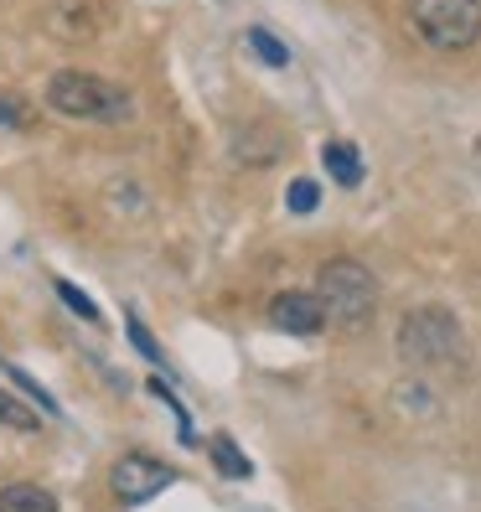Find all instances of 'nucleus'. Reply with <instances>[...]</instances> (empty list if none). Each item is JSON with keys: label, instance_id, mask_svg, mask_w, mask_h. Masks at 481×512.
Listing matches in <instances>:
<instances>
[{"label": "nucleus", "instance_id": "ddd939ff", "mask_svg": "<svg viewBox=\"0 0 481 512\" xmlns=\"http://www.w3.org/2000/svg\"><path fill=\"white\" fill-rule=\"evenodd\" d=\"M57 295H63L68 300V311H78L83 321H99V306H94V300H88L78 285H68V280H57Z\"/></svg>", "mask_w": 481, "mask_h": 512}, {"label": "nucleus", "instance_id": "f257e3e1", "mask_svg": "<svg viewBox=\"0 0 481 512\" xmlns=\"http://www.w3.org/2000/svg\"><path fill=\"white\" fill-rule=\"evenodd\" d=\"M47 104L68 119H94V125H119V119H130V109H135V99L119 83H109L99 73H83V68L52 73L47 78Z\"/></svg>", "mask_w": 481, "mask_h": 512}, {"label": "nucleus", "instance_id": "9d476101", "mask_svg": "<svg viewBox=\"0 0 481 512\" xmlns=\"http://www.w3.org/2000/svg\"><path fill=\"white\" fill-rule=\"evenodd\" d=\"M213 461H218V471H223V476H249V471H254V466H249V456H244V450H238L228 435H218V440H213Z\"/></svg>", "mask_w": 481, "mask_h": 512}, {"label": "nucleus", "instance_id": "0eeeda50", "mask_svg": "<svg viewBox=\"0 0 481 512\" xmlns=\"http://www.w3.org/2000/svg\"><path fill=\"white\" fill-rule=\"evenodd\" d=\"M321 166L332 171L337 187H357V182H363V156H357L347 140H332V145H326V150H321Z\"/></svg>", "mask_w": 481, "mask_h": 512}, {"label": "nucleus", "instance_id": "423d86ee", "mask_svg": "<svg viewBox=\"0 0 481 512\" xmlns=\"http://www.w3.org/2000/svg\"><path fill=\"white\" fill-rule=\"evenodd\" d=\"M269 321H275L280 331H290V337H316V331L332 321V316H326L321 295H311V290H285V295L269 300Z\"/></svg>", "mask_w": 481, "mask_h": 512}, {"label": "nucleus", "instance_id": "f8f14e48", "mask_svg": "<svg viewBox=\"0 0 481 512\" xmlns=\"http://www.w3.org/2000/svg\"><path fill=\"white\" fill-rule=\"evenodd\" d=\"M0 419H6V425H16V430H42V419L26 409V404H16L6 388H0Z\"/></svg>", "mask_w": 481, "mask_h": 512}, {"label": "nucleus", "instance_id": "20e7f679", "mask_svg": "<svg viewBox=\"0 0 481 512\" xmlns=\"http://www.w3.org/2000/svg\"><path fill=\"white\" fill-rule=\"evenodd\" d=\"M414 32L440 52H466L481 37V0H414Z\"/></svg>", "mask_w": 481, "mask_h": 512}, {"label": "nucleus", "instance_id": "2eb2a0df", "mask_svg": "<svg viewBox=\"0 0 481 512\" xmlns=\"http://www.w3.org/2000/svg\"><path fill=\"white\" fill-rule=\"evenodd\" d=\"M0 130H21V109L11 99H0Z\"/></svg>", "mask_w": 481, "mask_h": 512}, {"label": "nucleus", "instance_id": "7ed1b4c3", "mask_svg": "<svg viewBox=\"0 0 481 512\" xmlns=\"http://www.w3.org/2000/svg\"><path fill=\"white\" fill-rule=\"evenodd\" d=\"M399 352L414 368H445L461 357V321L440 306H419L399 321Z\"/></svg>", "mask_w": 481, "mask_h": 512}, {"label": "nucleus", "instance_id": "39448f33", "mask_svg": "<svg viewBox=\"0 0 481 512\" xmlns=\"http://www.w3.org/2000/svg\"><path fill=\"white\" fill-rule=\"evenodd\" d=\"M171 481H176V471L156 456H119L114 471H109V487L125 507H145L150 497H161Z\"/></svg>", "mask_w": 481, "mask_h": 512}, {"label": "nucleus", "instance_id": "9b49d317", "mask_svg": "<svg viewBox=\"0 0 481 512\" xmlns=\"http://www.w3.org/2000/svg\"><path fill=\"white\" fill-rule=\"evenodd\" d=\"M285 207H290V213H300V218L316 213V207H321V187L311 182V176H300V182H290V192H285Z\"/></svg>", "mask_w": 481, "mask_h": 512}, {"label": "nucleus", "instance_id": "f03ea898", "mask_svg": "<svg viewBox=\"0 0 481 512\" xmlns=\"http://www.w3.org/2000/svg\"><path fill=\"white\" fill-rule=\"evenodd\" d=\"M316 295H321L326 316H332V326H342V331L368 326V316L378 306V285H373V275L357 259H332L326 264L321 280H316Z\"/></svg>", "mask_w": 481, "mask_h": 512}, {"label": "nucleus", "instance_id": "4468645a", "mask_svg": "<svg viewBox=\"0 0 481 512\" xmlns=\"http://www.w3.org/2000/svg\"><path fill=\"white\" fill-rule=\"evenodd\" d=\"M130 337H135V347H140L145 357H161V352H156V342H150V331H145V326H140L135 316H130Z\"/></svg>", "mask_w": 481, "mask_h": 512}, {"label": "nucleus", "instance_id": "6e6552de", "mask_svg": "<svg viewBox=\"0 0 481 512\" xmlns=\"http://www.w3.org/2000/svg\"><path fill=\"white\" fill-rule=\"evenodd\" d=\"M0 512H57L52 492L32 487V481H16V487L0 492Z\"/></svg>", "mask_w": 481, "mask_h": 512}, {"label": "nucleus", "instance_id": "1a4fd4ad", "mask_svg": "<svg viewBox=\"0 0 481 512\" xmlns=\"http://www.w3.org/2000/svg\"><path fill=\"white\" fill-rule=\"evenodd\" d=\"M244 42L254 47L259 63H269V68H290V47H285L280 37H269L264 26H249V37H244Z\"/></svg>", "mask_w": 481, "mask_h": 512}]
</instances>
